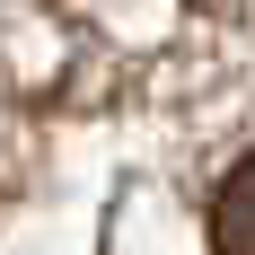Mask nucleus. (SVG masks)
<instances>
[{"label": "nucleus", "instance_id": "1", "mask_svg": "<svg viewBox=\"0 0 255 255\" xmlns=\"http://www.w3.org/2000/svg\"><path fill=\"white\" fill-rule=\"evenodd\" d=\"M211 255H255V158H238L211 194Z\"/></svg>", "mask_w": 255, "mask_h": 255}]
</instances>
